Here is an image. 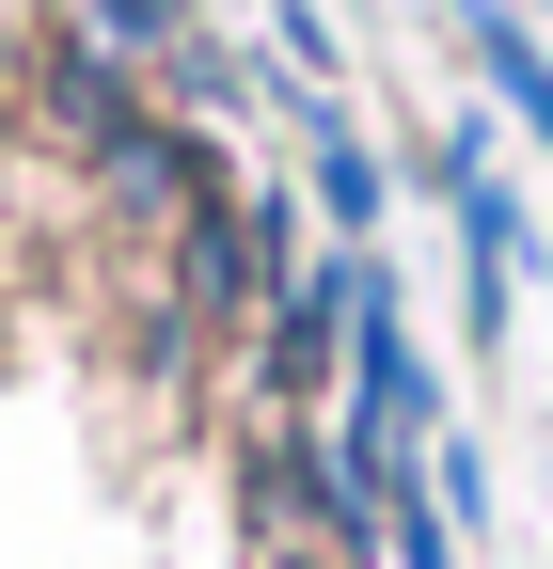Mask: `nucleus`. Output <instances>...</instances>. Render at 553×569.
<instances>
[{
  "label": "nucleus",
  "instance_id": "obj_1",
  "mask_svg": "<svg viewBox=\"0 0 553 569\" xmlns=\"http://www.w3.org/2000/svg\"><path fill=\"white\" fill-rule=\"evenodd\" d=\"M349 301H364V269H316L301 301H285V348H269V380H285V396H316V365H332V317H349Z\"/></svg>",
  "mask_w": 553,
  "mask_h": 569
}]
</instances>
